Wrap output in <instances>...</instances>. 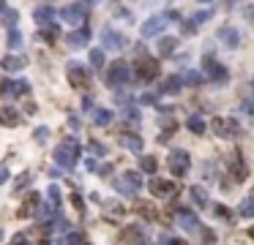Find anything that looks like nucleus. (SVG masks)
<instances>
[{
  "label": "nucleus",
  "instance_id": "1",
  "mask_svg": "<svg viewBox=\"0 0 254 245\" xmlns=\"http://www.w3.org/2000/svg\"><path fill=\"white\" fill-rule=\"evenodd\" d=\"M55 161H58V166H63V169H71V166L79 161V142L77 139L60 142V145L55 147Z\"/></svg>",
  "mask_w": 254,
  "mask_h": 245
},
{
  "label": "nucleus",
  "instance_id": "2",
  "mask_svg": "<svg viewBox=\"0 0 254 245\" xmlns=\"http://www.w3.org/2000/svg\"><path fill=\"white\" fill-rule=\"evenodd\" d=\"M140 52V58H137V82H153L156 76H159V71H161V65H159V60L156 58H148L145 55V49H137Z\"/></svg>",
  "mask_w": 254,
  "mask_h": 245
},
{
  "label": "nucleus",
  "instance_id": "3",
  "mask_svg": "<svg viewBox=\"0 0 254 245\" xmlns=\"http://www.w3.org/2000/svg\"><path fill=\"white\" fill-rule=\"evenodd\" d=\"M202 68H205V79H211L213 85H219V88H221V85H227V79H230L227 68L213 58V55H205V58H202Z\"/></svg>",
  "mask_w": 254,
  "mask_h": 245
},
{
  "label": "nucleus",
  "instance_id": "4",
  "mask_svg": "<svg viewBox=\"0 0 254 245\" xmlns=\"http://www.w3.org/2000/svg\"><path fill=\"white\" fill-rule=\"evenodd\" d=\"M129 79H131V71H129V63H123V60H118V63L109 65V71H107V76H104V82L109 85V88H115V90L126 88Z\"/></svg>",
  "mask_w": 254,
  "mask_h": 245
},
{
  "label": "nucleus",
  "instance_id": "5",
  "mask_svg": "<svg viewBox=\"0 0 254 245\" xmlns=\"http://www.w3.org/2000/svg\"><path fill=\"white\" fill-rule=\"evenodd\" d=\"M175 19H178V14H175V11H164V14H159V17L148 19V22L140 28V33L145 35V38H150V35H159V33H164L167 25L175 22Z\"/></svg>",
  "mask_w": 254,
  "mask_h": 245
},
{
  "label": "nucleus",
  "instance_id": "6",
  "mask_svg": "<svg viewBox=\"0 0 254 245\" xmlns=\"http://www.w3.org/2000/svg\"><path fill=\"white\" fill-rule=\"evenodd\" d=\"M115 188H118V193H123V196H140L142 175L140 172H126V175H120L118 180H115Z\"/></svg>",
  "mask_w": 254,
  "mask_h": 245
},
{
  "label": "nucleus",
  "instance_id": "7",
  "mask_svg": "<svg viewBox=\"0 0 254 245\" xmlns=\"http://www.w3.org/2000/svg\"><path fill=\"white\" fill-rule=\"evenodd\" d=\"M167 166H170V172L175 177H183L186 172H189V166H191V155L186 150H172L170 158H167Z\"/></svg>",
  "mask_w": 254,
  "mask_h": 245
},
{
  "label": "nucleus",
  "instance_id": "8",
  "mask_svg": "<svg viewBox=\"0 0 254 245\" xmlns=\"http://www.w3.org/2000/svg\"><path fill=\"white\" fill-rule=\"evenodd\" d=\"M211 128H213V134L221 136V139H238V136H241V125H238V120L216 117V120L211 122Z\"/></svg>",
  "mask_w": 254,
  "mask_h": 245
},
{
  "label": "nucleus",
  "instance_id": "9",
  "mask_svg": "<svg viewBox=\"0 0 254 245\" xmlns=\"http://www.w3.org/2000/svg\"><path fill=\"white\" fill-rule=\"evenodd\" d=\"M69 85L71 88H77V90H88L90 88V71L85 68V65L79 63H69Z\"/></svg>",
  "mask_w": 254,
  "mask_h": 245
},
{
  "label": "nucleus",
  "instance_id": "10",
  "mask_svg": "<svg viewBox=\"0 0 254 245\" xmlns=\"http://www.w3.org/2000/svg\"><path fill=\"white\" fill-rule=\"evenodd\" d=\"M101 44H104V49H109V52H120V49L126 47V38L120 33H115L112 28H104L101 30Z\"/></svg>",
  "mask_w": 254,
  "mask_h": 245
},
{
  "label": "nucleus",
  "instance_id": "11",
  "mask_svg": "<svg viewBox=\"0 0 254 245\" xmlns=\"http://www.w3.org/2000/svg\"><path fill=\"white\" fill-rule=\"evenodd\" d=\"M175 221H178V226H183V232H200V218L191 210H186V207H178Z\"/></svg>",
  "mask_w": 254,
  "mask_h": 245
},
{
  "label": "nucleus",
  "instance_id": "12",
  "mask_svg": "<svg viewBox=\"0 0 254 245\" xmlns=\"http://www.w3.org/2000/svg\"><path fill=\"white\" fill-rule=\"evenodd\" d=\"M85 6L82 3H71V6H66L63 11H60V19L63 22H69V25H79V22H85Z\"/></svg>",
  "mask_w": 254,
  "mask_h": 245
},
{
  "label": "nucleus",
  "instance_id": "13",
  "mask_svg": "<svg viewBox=\"0 0 254 245\" xmlns=\"http://www.w3.org/2000/svg\"><path fill=\"white\" fill-rule=\"evenodd\" d=\"M227 172L232 175V180H235V183H243V180H246V175H249V166L243 163L241 153H232V158H230V166H227Z\"/></svg>",
  "mask_w": 254,
  "mask_h": 245
},
{
  "label": "nucleus",
  "instance_id": "14",
  "mask_svg": "<svg viewBox=\"0 0 254 245\" xmlns=\"http://www.w3.org/2000/svg\"><path fill=\"white\" fill-rule=\"evenodd\" d=\"M120 243L123 245H148V237L140 226H126L123 234H120Z\"/></svg>",
  "mask_w": 254,
  "mask_h": 245
},
{
  "label": "nucleus",
  "instance_id": "15",
  "mask_svg": "<svg viewBox=\"0 0 254 245\" xmlns=\"http://www.w3.org/2000/svg\"><path fill=\"white\" fill-rule=\"evenodd\" d=\"M216 35H219V41L224 44L227 49H235L238 44H241V35H238V30L232 28V25H224V28H219V33H216Z\"/></svg>",
  "mask_w": 254,
  "mask_h": 245
},
{
  "label": "nucleus",
  "instance_id": "16",
  "mask_svg": "<svg viewBox=\"0 0 254 245\" xmlns=\"http://www.w3.org/2000/svg\"><path fill=\"white\" fill-rule=\"evenodd\" d=\"M175 191H178V188L172 185L170 180H159V177H156V180H150V193H153V196L170 199V196H175Z\"/></svg>",
  "mask_w": 254,
  "mask_h": 245
},
{
  "label": "nucleus",
  "instance_id": "17",
  "mask_svg": "<svg viewBox=\"0 0 254 245\" xmlns=\"http://www.w3.org/2000/svg\"><path fill=\"white\" fill-rule=\"evenodd\" d=\"M181 88H183V79L172 74V76H164V79H161L159 93L161 95H175V93H181Z\"/></svg>",
  "mask_w": 254,
  "mask_h": 245
},
{
  "label": "nucleus",
  "instance_id": "18",
  "mask_svg": "<svg viewBox=\"0 0 254 245\" xmlns=\"http://www.w3.org/2000/svg\"><path fill=\"white\" fill-rule=\"evenodd\" d=\"M3 90H6L8 95H17V98H19V95H28L30 93V85L25 79H8L6 85H3Z\"/></svg>",
  "mask_w": 254,
  "mask_h": 245
},
{
  "label": "nucleus",
  "instance_id": "19",
  "mask_svg": "<svg viewBox=\"0 0 254 245\" xmlns=\"http://www.w3.org/2000/svg\"><path fill=\"white\" fill-rule=\"evenodd\" d=\"M88 41H90V30L79 28V30H74V33L69 35V47L71 49H82V47H88Z\"/></svg>",
  "mask_w": 254,
  "mask_h": 245
},
{
  "label": "nucleus",
  "instance_id": "20",
  "mask_svg": "<svg viewBox=\"0 0 254 245\" xmlns=\"http://www.w3.org/2000/svg\"><path fill=\"white\" fill-rule=\"evenodd\" d=\"M0 122L8 125V128H17L19 122H22V117H19V112L14 109V106H3V109H0Z\"/></svg>",
  "mask_w": 254,
  "mask_h": 245
},
{
  "label": "nucleus",
  "instance_id": "21",
  "mask_svg": "<svg viewBox=\"0 0 254 245\" xmlns=\"http://www.w3.org/2000/svg\"><path fill=\"white\" fill-rule=\"evenodd\" d=\"M28 65V58H19V55H6L0 60V68L3 71H22Z\"/></svg>",
  "mask_w": 254,
  "mask_h": 245
},
{
  "label": "nucleus",
  "instance_id": "22",
  "mask_svg": "<svg viewBox=\"0 0 254 245\" xmlns=\"http://www.w3.org/2000/svg\"><path fill=\"white\" fill-rule=\"evenodd\" d=\"M55 14H58V11H55L52 6H38V8H36V14H33V19L38 25H52Z\"/></svg>",
  "mask_w": 254,
  "mask_h": 245
},
{
  "label": "nucleus",
  "instance_id": "23",
  "mask_svg": "<svg viewBox=\"0 0 254 245\" xmlns=\"http://www.w3.org/2000/svg\"><path fill=\"white\" fill-rule=\"evenodd\" d=\"M137 215H142L145 221H159V210H156V204H150V202L137 204Z\"/></svg>",
  "mask_w": 254,
  "mask_h": 245
},
{
  "label": "nucleus",
  "instance_id": "24",
  "mask_svg": "<svg viewBox=\"0 0 254 245\" xmlns=\"http://www.w3.org/2000/svg\"><path fill=\"white\" fill-rule=\"evenodd\" d=\"M118 139L123 142V145L129 147L131 153H137V155H140V153H142V136H137V134H120Z\"/></svg>",
  "mask_w": 254,
  "mask_h": 245
},
{
  "label": "nucleus",
  "instance_id": "25",
  "mask_svg": "<svg viewBox=\"0 0 254 245\" xmlns=\"http://www.w3.org/2000/svg\"><path fill=\"white\" fill-rule=\"evenodd\" d=\"M175 47H178L175 35H164V38L159 41V55H161V58H170V55L175 52Z\"/></svg>",
  "mask_w": 254,
  "mask_h": 245
},
{
  "label": "nucleus",
  "instance_id": "26",
  "mask_svg": "<svg viewBox=\"0 0 254 245\" xmlns=\"http://www.w3.org/2000/svg\"><path fill=\"white\" fill-rule=\"evenodd\" d=\"M156 169H159V161H156L153 155H142L140 158V172L142 175H156Z\"/></svg>",
  "mask_w": 254,
  "mask_h": 245
},
{
  "label": "nucleus",
  "instance_id": "27",
  "mask_svg": "<svg viewBox=\"0 0 254 245\" xmlns=\"http://www.w3.org/2000/svg\"><path fill=\"white\" fill-rule=\"evenodd\" d=\"M41 207H38V193H30V199L25 202V207L19 210V218H28V215H33V213H38Z\"/></svg>",
  "mask_w": 254,
  "mask_h": 245
},
{
  "label": "nucleus",
  "instance_id": "28",
  "mask_svg": "<svg viewBox=\"0 0 254 245\" xmlns=\"http://www.w3.org/2000/svg\"><path fill=\"white\" fill-rule=\"evenodd\" d=\"M115 120V115L109 109H93V122L96 125H109Z\"/></svg>",
  "mask_w": 254,
  "mask_h": 245
},
{
  "label": "nucleus",
  "instance_id": "29",
  "mask_svg": "<svg viewBox=\"0 0 254 245\" xmlns=\"http://www.w3.org/2000/svg\"><path fill=\"white\" fill-rule=\"evenodd\" d=\"M186 128H189L191 134H205V120H202L200 115H191L189 120H186Z\"/></svg>",
  "mask_w": 254,
  "mask_h": 245
},
{
  "label": "nucleus",
  "instance_id": "30",
  "mask_svg": "<svg viewBox=\"0 0 254 245\" xmlns=\"http://www.w3.org/2000/svg\"><path fill=\"white\" fill-rule=\"evenodd\" d=\"M238 215L241 218H254V196L243 199V202L238 204Z\"/></svg>",
  "mask_w": 254,
  "mask_h": 245
},
{
  "label": "nucleus",
  "instance_id": "31",
  "mask_svg": "<svg viewBox=\"0 0 254 245\" xmlns=\"http://www.w3.org/2000/svg\"><path fill=\"white\" fill-rule=\"evenodd\" d=\"M181 79H183V85H189V88H197V85H202V79H205V76L197 74V71H186Z\"/></svg>",
  "mask_w": 254,
  "mask_h": 245
},
{
  "label": "nucleus",
  "instance_id": "32",
  "mask_svg": "<svg viewBox=\"0 0 254 245\" xmlns=\"http://www.w3.org/2000/svg\"><path fill=\"white\" fill-rule=\"evenodd\" d=\"M6 41H8V49H19V47H22V33H19L17 28H14V30H8Z\"/></svg>",
  "mask_w": 254,
  "mask_h": 245
},
{
  "label": "nucleus",
  "instance_id": "33",
  "mask_svg": "<svg viewBox=\"0 0 254 245\" xmlns=\"http://www.w3.org/2000/svg\"><path fill=\"white\" fill-rule=\"evenodd\" d=\"M17 19H19V14L14 11V8H6V11L0 14V22H3V25H8L11 30H14V25H17Z\"/></svg>",
  "mask_w": 254,
  "mask_h": 245
},
{
  "label": "nucleus",
  "instance_id": "34",
  "mask_svg": "<svg viewBox=\"0 0 254 245\" xmlns=\"http://www.w3.org/2000/svg\"><path fill=\"white\" fill-rule=\"evenodd\" d=\"M90 65L93 68H104V49H90Z\"/></svg>",
  "mask_w": 254,
  "mask_h": 245
},
{
  "label": "nucleus",
  "instance_id": "35",
  "mask_svg": "<svg viewBox=\"0 0 254 245\" xmlns=\"http://www.w3.org/2000/svg\"><path fill=\"white\" fill-rule=\"evenodd\" d=\"M58 35H60V30L55 28V25H49L47 30H41V38L47 41V44H55V41H58Z\"/></svg>",
  "mask_w": 254,
  "mask_h": 245
},
{
  "label": "nucleus",
  "instance_id": "36",
  "mask_svg": "<svg viewBox=\"0 0 254 245\" xmlns=\"http://www.w3.org/2000/svg\"><path fill=\"white\" fill-rule=\"evenodd\" d=\"M191 196H194V202L200 204V207H208V193L202 191L200 185H194V188H191Z\"/></svg>",
  "mask_w": 254,
  "mask_h": 245
},
{
  "label": "nucleus",
  "instance_id": "37",
  "mask_svg": "<svg viewBox=\"0 0 254 245\" xmlns=\"http://www.w3.org/2000/svg\"><path fill=\"white\" fill-rule=\"evenodd\" d=\"M33 139L38 142V145H47V139H49V128H47V125H38V128H36V134H33Z\"/></svg>",
  "mask_w": 254,
  "mask_h": 245
},
{
  "label": "nucleus",
  "instance_id": "38",
  "mask_svg": "<svg viewBox=\"0 0 254 245\" xmlns=\"http://www.w3.org/2000/svg\"><path fill=\"white\" fill-rule=\"evenodd\" d=\"M200 243L202 245H216V234H213L211 229H205V232L200 229Z\"/></svg>",
  "mask_w": 254,
  "mask_h": 245
},
{
  "label": "nucleus",
  "instance_id": "39",
  "mask_svg": "<svg viewBox=\"0 0 254 245\" xmlns=\"http://www.w3.org/2000/svg\"><path fill=\"white\" fill-rule=\"evenodd\" d=\"M55 210H58V207H52V204H47V207H41V210L36 213V215L41 218V221H49V218L55 215Z\"/></svg>",
  "mask_w": 254,
  "mask_h": 245
},
{
  "label": "nucleus",
  "instance_id": "40",
  "mask_svg": "<svg viewBox=\"0 0 254 245\" xmlns=\"http://www.w3.org/2000/svg\"><path fill=\"white\" fill-rule=\"evenodd\" d=\"M47 199H49V204H52V207H60V191L55 185L47 191Z\"/></svg>",
  "mask_w": 254,
  "mask_h": 245
},
{
  "label": "nucleus",
  "instance_id": "41",
  "mask_svg": "<svg viewBox=\"0 0 254 245\" xmlns=\"http://www.w3.org/2000/svg\"><path fill=\"white\" fill-rule=\"evenodd\" d=\"M197 28H200V25H197L194 19H186V22H181V30H183V35H191Z\"/></svg>",
  "mask_w": 254,
  "mask_h": 245
},
{
  "label": "nucleus",
  "instance_id": "42",
  "mask_svg": "<svg viewBox=\"0 0 254 245\" xmlns=\"http://www.w3.org/2000/svg\"><path fill=\"white\" fill-rule=\"evenodd\" d=\"M8 245H30V240H28V234H25V232H17V234L11 237V243H8Z\"/></svg>",
  "mask_w": 254,
  "mask_h": 245
},
{
  "label": "nucleus",
  "instance_id": "43",
  "mask_svg": "<svg viewBox=\"0 0 254 245\" xmlns=\"http://www.w3.org/2000/svg\"><path fill=\"white\" fill-rule=\"evenodd\" d=\"M211 17H213V11H208V8H205V11H197V14H194V22L202 25V22H208Z\"/></svg>",
  "mask_w": 254,
  "mask_h": 245
},
{
  "label": "nucleus",
  "instance_id": "44",
  "mask_svg": "<svg viewBox=\"0 0 254 245\" xmlns=\"http://www.w3.org/2000/svg\"><path fill=\"white\" fill-rule=\"evenodd\" d=\"M90 153H93V155H107V145H101V142H93V145H90Z\"/></svg>",
  "mask_w": 254,
  "mask_h": 245
},
{
  "label": "nucleus",
  "instance_id": "45",
  "mask_svg": "<svg viewBox=\"0 0 254 245\" xmlns=\"http://www.w3.org/2000/svg\"><path fill=\"white\" fill-rule=\"evenodd\" d=\"M216 215H219V218H224V221H230V218H232V213L227 210L224 204H216Z\"/></svg>",
  "mask_w": 254,
  "mask_h": 245
},
{
  "label": "nucleus",
  "instance_id": "46",
  "mask_svg": "<svg viewBox=\"0 0 254 245\" xmlns=\"http://www.w3.org/2000/svg\"><path fill=\"white\" fill-rule=\"evenodd\" d=\"M28 180H30V172H22V175L17 177V188H14V191H22V185H25Z\"/></svg>",
  "mask_w": 254,
  "mask_h": 245
},
{
  "label": "nucleus",
  "instance_id": "47",
  "mask_svg": "<svg viewBox=\"0 0 254 245\" xmlns=\"http://www.w3.org/2000/svg\"><path fill=\"white\" fill-rule=\"evenodd\" d=\"M140 104L150 106V104H156V101H153V95H148V93H145V95H140Z\"/></svg>",
  "mask_w": 254,
  "mask_h": 245
},
{
  "label": "nucleus",
  "instance_id": "48",
  "mask_svg": "<svg viewBox=\"0 0 254 245\" xmlns=\"http://www.w3.org/2000/svg\"><path fill=\"white\" fill-rule=\"evenodd\" d=\"M71 202H74V207H77V210H79V213H82V199H79V196H77V193H74V196H71Z\"/></svg>",
  "mask_w": 254,
  "mask_h": 245
},
{
  "label": "nucleus",
  "instance_id": "49",
  "mask_svg": "<svg viewBox=\"0 0 254 245\" xmlns=\"http://www.w3.org/2000/svg\"><path fill=\"white\" fill-rule=\"evenodd\" d=\"M243 17H246V19H249V22H254V6H249V8H246V11H243Z\"/></svg>",
  "mask_w": 254,
  "mask_h": 245
},
{
  "label": "nucleus",
  "instance_id": "50",
  "mask_svg": "<svg viewBox=\"0 0 254 245\" xmlns=\"http://www.w3.org/2000/svg\"><path fill=\"white\" fill-rule=\"evenodd\" d=\"M243 112H249V115H254V101H246V104H243Z\"/></svg>",
  "mask_w": 254,
  "mask_h": 245
},
{
  "label": "nucleus",
  "instance_id": "51",
  "mask_svg": "<svg viewBox=\"0 0 254 245\" xmlns=\"http://www.w3.org/2000/svg\"><path fill=\"white\" fill-rule=\"evenodd\" d=\"M99 166H101V163H96L93 158H90V161H88V169H90V172H99Z\"/></svg>",
  "mask_w": 254,
  "mask_h": 245
},
{
  "label": "nucleus",
  "instance_id": "52",
  "mask_svg": "<svg viewBox=\"0 0 254 245\" xmlns=\"http://www.w3.org/2000/svg\"><path fill=\"white\" fill-rule=\"evenodd\" d=\"M6 180H8V172L3 169V166H0V183H6Z\"/></svg>",
  "mask_w": 254,
  "mask_h": 245
},
{
  "label": "nucleus",
  "instance_id": "53",
  "mask_svg": "<svg viewBox=\"0 0 254 245\" xmlns=\"http://www.w3.org/2000/svg\"><path fill=\"white\" fill-rule=\"evenodd\" d=\"M170 245H189L186 240H170Z\"/></svg>",
  "mask_w": 254,
  "mask_h": 245
},
{
  "label": "nucleus",
  "instance_id": "54",
  "mask_svg": "<svg viewBox=\"0 0 254 245\" xmlns=\"http://www.w3.org/2000/svg\"><path fill=\"white\" fill-rule=\"evenodd\" d=\"M3 11H6V3H3V0H0V14H3Z\"/></svg>",
  "mask_w": 254,
  "mask_h": 245
},
{
  "label": "nucleus",
  "instance_id": "55",
  "mask_svg": "<svg viewBox=\"0 0 254 245\" xmlns=\"http://www.w3.org/2000/svg\"><path fill=\"white\" fill-rule=\"evenodd\" d=\"M249 234H252V240H254V229H249Z\"/></svg>",
  "mask_w": 254,
  "mask_h": 245
},
{
  "label": "nucleus",
  "instance_id": "56",
  "mask_svg": "<svg viewBox=\"0 0 254 245\" xmlns=\"http://www.w3.org/2000/svg\"><path fill=\"white\" fill-rule=\"evenodd\" d=\"M88 3H101V0H88Z\"/></svg>",
  "mask_w": 254,
  "mask_h": 245
},
{
  "label": "nucleus",
  "instance_id": "57",
  "mask_svg": "<svg viewBox=\"0 0 254 245\" xmlns=\"http://www.w3.org/2000/svg\"><path fill=\"white\" fill-rule=\"evenodd\" d=\"M200 3H211V0H200Z\"/></svg>",
  "mask_w": 254,
  "mask_h": 245
},
{
  "label": "nucleus",
  "instance_id": "58",
  "mask_svg": "<svg viewBox=\"0 0 254 245\" xmlns=\"http://www.w3.org/2000/svg\"><path fill=\"white\" fill-rule=\"evenodd\" d=\"M252 90H254V82H252Z\"/></svg>",
  "mask_w": 254,
  "mask_h": 245
}]
</instances>
